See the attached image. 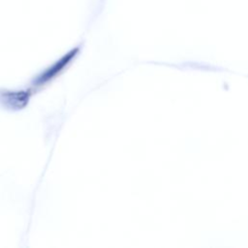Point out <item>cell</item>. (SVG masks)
I'll return each instance as SVG.
<instances>
[{"mask_svg":"<svg viewBox=\"0 0 248 248\" xmlns=\"http://www.w3.org/2000/svg\"><path fill=\"white\" fill-rule=\"evenodd\" d=\"M30 91H11L1 90L0 91V103L4 107L11 109H20L24 108L29 101Z\"/></svg>","mask_w":248,"mask_h":248,"instance_id":"7a4b0ae2","label":"cell"},{"mask_svg":"<svg viewBox=\"0 0 248 248\" xmlns=\"http://www.w3.org/2000/svg\"><path fill=\"white\" fill-rule=\"evenodd\" d=\"M78 47H75L70 50L67 54L62 56L59 60H57L54 64L46 68L44 72H42L34 81L35 86H42L43 84L48 82L52 78H54L57 75H59L70 63L71 61L77 56L78 53Z\"/></svg>","mask_w":248,"mask_h":248,"instance_id":"6da1fadb","label":"cell"}]
</instances>
